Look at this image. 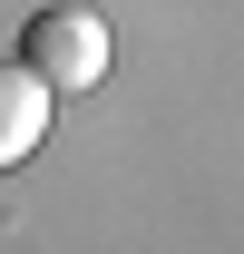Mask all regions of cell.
Wrapping results in <instances>:
<instances>
[{
    "mask_svg": "<svg viewBox=\"0 0 244 254\" xmlns=\"http://www.w3.org/2000/svg\"><path fill=\"white\" fill-rule=\"evenodd\" d=\"M10 59L30 78H49V88H98L108 78V20L78 10V0H49V10H30V30H20Z\"/></svg>",
    "mask_w": 244,
    "mask_h": 254,
    "instance_id": "cell-1",
    "label": "cell"
},
{
    "mask_svg": "<svg viewBox=\"0 0 244 254\" xmlns=\"http://www.w3.org/2000/svg\"><path fill=\"white\" fill-rule=\"evenodd\" d=\"M49 108H59L49 78H30L20 59H0V176H10V166H30L39 147H49Z\"/></svg>",
    "mask_w": 244,
    "mask_h": 254,
    "instance_id": "cell-2",
    "label": "cell"
}]
</instances>
